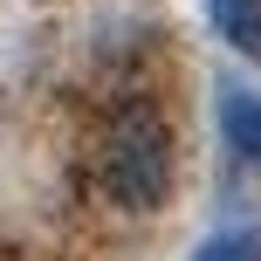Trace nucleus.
<instances>
[{"label": "nucleus", "mask_w": 261, "mask_h": 261, "mask_svg": "<svg viewBox=\"0 0 261 261\" xmlns=\"http://www.w3.org/2000/svg\"><path fill=\"white\" fill-rule=\"evenodd\" d=\"M172 165H179L172 158V124L151 103H130V110L110 117L103 151H96V179H103V193L124 213H151L172 193Z\"/></svg>", "instance_id": "f257e3e1"}, {"label": "nucleus", "mask_w": 261, "mask_h": 261, "mask_svg": "<svg viewBox=\"0 0 261 261\" xmlns=\"http://www.w3.org/2000/svg\"><path fill=\"white\" fill-rule=\"evenodd\" d=\"M220 138L227 151H241L248 165H261V96L241 83H220Z\"/></svg>", "instance_id": "f03ea898"}, {"label": "nucleus", "mask_w": 261, "mask_h": 261, "mask_svg": "<svg viewBox=\"0 0 261 261\" xmlns=\"http://www.w3.org/2000/svg\"><path fill=\"white\" fill-rule=\"evenodd\" d=\"M206 21L227 48H241L248 62H261V0H206Z\"/></svg>", "instance_id": "7ed1b4c3"}, {"label": "nucleus", "mask_w": 261, "mask_h": 261, "mask_svg": "<svg viewBox=\"0 0 261 261\" xmlns=\"http://www.w3.org/2000/svg\"><path fill=\"white\" fill-rule=\"evenodd\" d=\"M193 261H261V234L254 227H220V234L199 241Z\"/></svg>", "instance_id": "20e7f679"}]
</instances>
